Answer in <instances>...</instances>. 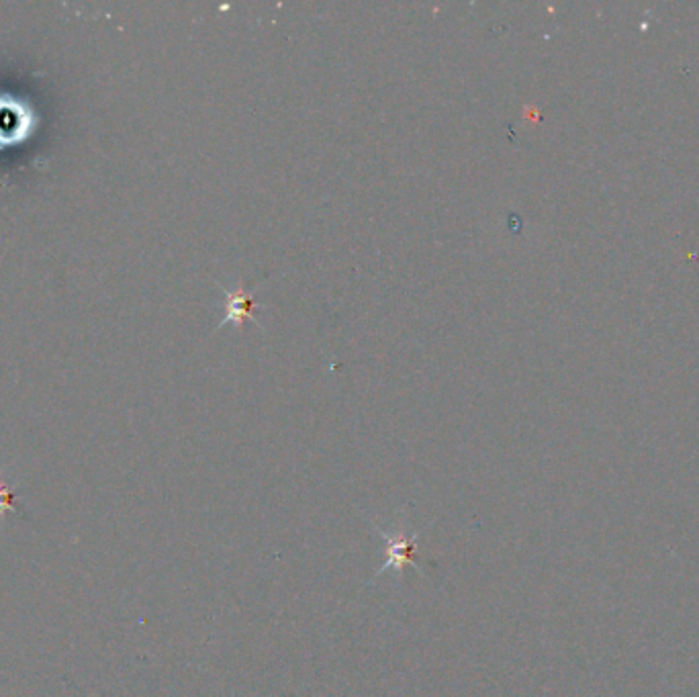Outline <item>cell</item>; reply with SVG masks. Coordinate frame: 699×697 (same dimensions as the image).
Here are the masks:
<instances>
[{"mask_svg": "<svg viewBox=\"0 0 699 697\" xmlns=\"http://www.w3.org/2000/svg\"><path fill=\"white\" fill-rule=\"evenodd\" d=\"M375 528L379 530V534L387 540V563L379 569L377 575H381L383 571H397L403 573L405 567H417V552H415V540L417 536H405V532L401 528L395 530H387L385 526L375 524Z\"/></svg>", "mask_w": 699, "mask_h": 697, "instance_id": "cell-1", "label": "cell"}, {"mask_svg": "<svg viewBox=\"0 0 699 697\" xmlns=\"http://www.w3.org/2000/svg\"><path fill=\"white\" fill-rule=\"evenodd\" d=\"M225 291V309H227V315L223 321H219V325H225V323H236V325H242V321L248 317L252 319L256 325H260L254 317V311L256 307H260V303L254 299V293L252 291H246L242 287V283H238V287H233L231 291L223 289ZM219 325H217V330H219Z\"/></svg>", "mask_w": 699, "mask_h": 697, "instance_id": "cell-2", "label": "cell"}, {"mask_svg": "<svg viewBox=\"0 0 699 697\" xmlns=\"http://www.w3.org/2000/svg\"><path fill=\"white\" fill-rule=\"evenodd\" d=\"M5 514L21 516V507H19L17 493L11 487H7L3 483V479H0V518H3Z\"/></svg>", "mask_w": 699, "mask_h": 697, "instance_id": "cell-3", "label": "cell"}, {"mask_svg": "<svg viewBox=\"0 0 699 697\" xmlns=\"http://www.w3.org/2000/svg\"><path fill=\"white\" fill-rule=\"evenodd\" d=\"M21 125H23V117L17 111H11L7 107L0 109V135L13 137L15 133L21 131Z\"/></svg>", "mask_w": 699, "mask_h": 697, "instance_id": "cell-4", "label": "cell"}]
</instances>
